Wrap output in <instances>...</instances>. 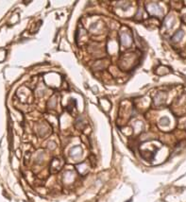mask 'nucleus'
Returning <instances> with one entry per match:
<instances>
[{
	"label": "nucleus",
	"instance_id": "obj_1",
	"mask_svg": "<svg viewBox=\"0 0 186 202\" xmlns=\"http://www.w3.org/2000/svg\"><path fill=\"white\" fill-rule=\"evenodd\" d=\"M183 35H184V32H183L182 30H178L177 33L174 35L173 37H172V40L174 41V42H180L181 39H182Z\"/></svg>",
	"mask_w": 186,
	"mask_h": 202
},
{
	"label": "nucleus",
	"instance_id": "obj_2",
	"mask_svg": "<svg viewBox=\"0 0 186 202\" xmlns=\"http://www.w3.org/2000/svg\"><path fill=\"white\" fill-rule=\"evenodd\" d=\"M151 10H150V13H153V14H160L161 13V9L159 8L158 6H156V5H151Z\"/></svg>",
	"mask_w": 186,
	"mask_h": 202
},
{
	"label": "nucleus",
	"instance_id": "obj_3",
	"mask_svg": "<svg viewBox=\"0 0 186 202\" xmlns=\"http://www.w3.org/2000/svg\"><path fill=\"white\" fill-rule=\"evenodd\" d=\"M123 43H124V44H127V35H124V36H123Z\"/></svg>",
	"mask_w": 186,
	"mask_h": 202
}]
</instances>
